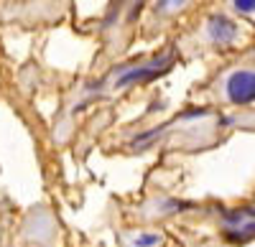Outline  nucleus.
Masks as SVG:
<instances>
[{
  "instance_id": "obj_3",
  "label": "nucleus",
  "mask_w": 255,
  "mask_h": 247,
  "mask_svg": "<svg viewBox=\"0 0 255 247\" xmlns=\"http://www.w3.org/2000/svg\"><path fill=\"white\" fill-rule=\"evenodd\" d=\"M238 33V26L232 23L230 18L225 15H212L209 18V36L212 41H217V44H230L232 38H235Z\"/></svg>"
},
{
  "instance_id": "obj_1",
  "label": "nucleus",
  "mask_w": 255,
  "mask_h": 247,
  "mask_svg": "<svg viewBox=\"0 0 255 247\" xmlns=\"http://www.w3.org/2000/svg\"><path fill=\"white\" fill-rule=\"evenodd\" d=\"M227 94L235 105H248L255 99V72H235L227 79Z\"/></svg>"
},
{
  "instance_id": "obj_4",
  "label": "nucleus",
  "mask_w": 255,
  "mask_h": 247,
  "mask_svg": "<svg viewBox=\"0 0 255 247\" xmlns=\"http://www.w3.org/2000/svg\"><path fill=\"white\" fill-rule=\"evenodd\" d=\"M156 242H158V237H156V235H143V237H138V240H135V245H138V247H151V245H156Z\"/></svg>"
},
{
  "instance_id": "obj_5",
  "label": "nucleus",
  "mask_w": 255,
  "mask_h": 247,
  "mask_svg": "<svg viewBox=\"0 0 255 247\" xmlns=\"http://www.w3.org/2000/svg\"><path fill=\"white\" fill-rule=\"evenodd\" d=\"M235 8H238L240 13H250V10L255 8V0H235Z\"/></svg>"
},
{
  "instance_id": "obj_2",
  "label": "nucleus",
  "mask_w": 255,
  "mask_h": 247,
  "mask_svg": "<svg viewBox=\"0 0 255 247\" xmlns=\"http://www.w3.org/2000/svg\"><path fill=\"white\" fill-rule=\"evenodd\" d=\"M168 61H171V56H166V59H161V61H153L151 67H138V69L125 72V74L115 82V87H125V84H130V82H145V79H151V77H156L158 72L166 69Z\"/></svg>"
}]
</instances>
